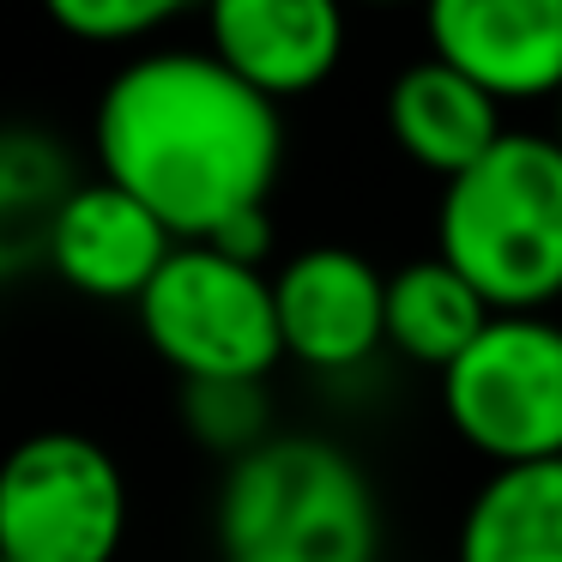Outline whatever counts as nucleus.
<instances>
[{"mask_svg":"<svg viewBox=\"0 0 562 562\" xmlns=\"http://www.w3.org/2000/svg\"><path fill=\"white\" fill-rule=\"evenodd\" d=\"M557 139H562V91H557Z\"/></svg>","mask_w":562,"mask_h":562,"instance_id":"nucleus-19","label":"nucleus"},{"mask_svg":"<svg viewBox=\"0 0 562 562\" xmlns=\"http://www.w3.org/2000/svg\"><path fill=\"white\" fill-rule=\"evenodd\" d=\"M139 327L176 375H267L284 357L279 291L255 260L218 243H176L139 291Z\"/></svg>","mask_w":562,"mask_h":562,"instance_id":"nucleus-4","label":"nucleus"},{"mask_svg":"<svg viewBox=\"0 0 562 562\" xmlns=\"http://www.w3.org/2000/svg\"><path fill=\"white\" fill-rule=\"evenodd\" d=\"M206 243H218L224 255H236V260H267L272 255V212L267 206H248V212H236L231 224H224L218 236H206Z\"/></svg>","mask_w":562,"mask_h":562,"instance_id":"nucleus-17","label":"nucleus"},{"mask_svg":"<svg viewBox=\"0 0 562 562\" xmlns=\"http://www.w3.org/2000/svg\"><path fill=\"white\" fill-rule=\"evenodd\" d=\"M67 188H74L67 182V151L55 139L31 134V127H13L0 139V212L7 218H31V212L49 218Z\"/></svg>","mask_w":562,"mask_h":562,"instance_id":"nucleus-15","label":"nucleus"},{"mask_svg":"<svg viewBox=\"0 0 562 562\" xmlns=\"http://www.w3.org/2000/svg\"><path fill=\"white\" fill-rule=\"evenodd\" d=\"M453 436L490 465L562 453V327L538 308H496L490 327L441 369Z\"/></svg>","mask_w":562,"mask_h":562,"instance_id":"nucleus-5","label":"nucleus"},{"mask_svg":"<svg viewBox=\"0 0 562 562\" xmlns=\"http://www.w3.org/2000/svg\"><path fill=\"white\" fill-rule=\"evenodd\" d=\"M200 0H43V13L79 43H139Z\"/></svg>","mask_w":562,"mask_h":562,"instance_id":"nucleus-16","label":"nucleus"},{"mask_svg":"<svg viewBox=\"0 0 562 562\" xmlns=\"http://www.w3.org/2000/svg\"><path fill=\"white\" fill-rule=\"evenodd\" d=\"M436 248L496 308L562 296V139L502 134L460 170L436 212Z\"/></svg>","mask_w":562,"mask_h":562,"instance_id":"nucleus-3","label":"nucleus"},{"mask_svg":"<svg viewBox=\"0 0 562 562\" xmlns=\"http://www.w3.org/2000/svg\"><path fill=\"white\" fill-rule=\"evenodd\" d=\"M424 31L502 103L562 91V0H424Z\"/></svg>","mask_w":562,"mask_h":562,"instance_id":"nucleus-9","label":"nucleus"},{"mask_svg":"<svg viewBox=\"0 0 562 562\" xmlns=\"http://www.w3.org/2000/svg\"><path fill=\"white\" fill-rule=\"evenodd\" d=\"M206 49L267 98L327 86L345 55V0H200Z\"/></svg>","mask_w":562,"mask_h":562,"instance_id":"nucleus-10","label":"nucleus"},{"mask_svg":"<svg viewBox=\"0 0 562 562\" xmlns=\"http://www.w3.org/2000/svg\"><path fill=\"white\" fill-rule=\"evenodd\" d=\"M182 236L115 176L98 182H74L61 206L43 218V248L49 267L74 284L79 296H103V303H139L158 267L176 255Z\"/></svg>","mask_w":562,"mask_h":562,"instance_id":"nucleus-7","label":"nucleus"},{"mask_svg":"<svg viewBox=\"0 0 562 562\" xmlns=\"http://www.w3.org/2000/svg\"><path fill=\"white\" fill-rule=\"evenodd\" d=\"M363 7H405V0H363Z\"/></svg>","mask_w":562,"mask_h":562,"instance_id":"nucleus-18","label":"nucleus"},{"mask_svg":"<svg viewBox=\"0 0 562 562\" xmlns=\"http://www.w3.org/2000/svg\"><path fill=\"white\" fill-rule=\"evenodd\" d=\"M98 164L134 188L182 243L267 206L284 164L279 98L212 49H151L98 98Z\"/></svg>","mask_w":562,"mask_h":562,"instance_id":"nucleus-1","label":"nucleus"},{"mask_svg":"<svg viewBox=\"0 0 562 562\" xmlns=\"http://www.w3.org/2000/svg\"><path fill=\"white\" fill-rule=\"evenodd\" d=\"M453 562H562V453L496 465L460 514Z\"/></svg>","mask_w":562,"mask_h":562,"instance_id":"nucleus-12","label":"nucleus"},{"mask_svg":"<svg viewBox=\"0 0 562 562\" xmlns=\"http://www.w3.org/2000/svg\"><path fill=\"white\" fill-rule=\"evenodd\" d=\"M182 429L200 448L224 453V460L260 448L272 436L267 375H188L182 381Z\"/></svg>","mask_w":562,"mask_h":562,"instance_id":"nucleus-14","label":"nucleus"},{"mask_svg":"<svg viewBox=\"0 0 562 562\" xmlns=\"http://www.w3.org/2000/svg\"><path fill=\"white\" fill-rule=\"evenodd\" d=\"M279 327L284 357L339 375L387 345V279L357 248H303L279 267Z\"/></svg>","mask_w":562,"mask_h":562,"instance_id":"nucleus-8","label":"nucleus"},{"mask_svg":"<svg viewBox=\"0 0 562 562\" xmlns=\"http://www.w3.org/2000/svg\"><path fill=\"white\" fill-rule=\"evenodd\" d=\"M381 508L363 465L321 436H267L218 490V562H375Z\"/></svg>","mask_w":562,"mask_h":562,"instance_id":"nucleus-2","label":"nucleus"},{"mask_svg":"<svg viewBox=\"0 0 562 562\" xmlns=\"http://www.w3.org/2000/svg\"><path fill=\"white\" fill-rule=\"evenodd\" d=\"M490 315H496V303L441 248L387 279V345L400 357H412L417 369H436L441 375L490 327Z\"/></svg>","mask_w":562,"mask_h":562,"instance_id":"nucleus-13","label":"nucleus"},{"mask_svg":"<svg viewBox=\"0 0 562 562\" xmlns=\"http://www.w3.org/2000/svg\"><path fill=\"white\" fill-rule=\"evenodd\" d=\"M387 134L424 176L453 182V176L472 170L508 127H502L496 91L477 86L465 67H453L448 55L429 49L424 61H412L387 86Z\"/></svg>","mask_w":562,"mask_h":562,"instance_id":"nucleus-11","label":"nucleus"},{"mask_svg":"<svg viewBox=\"0 0 562 562\" xmlns=\"http://www.w3.org/2000/svg\"><path fill=\"white\" fill-rule=\"evenodd\" d=\"M127 477L103 441L43 429L0 472V562H115Z\"/></svg>","mask_w":562,"mask_h":562,"instance_id":"nucleus-6","label":"nucleus"}]
</instances>
